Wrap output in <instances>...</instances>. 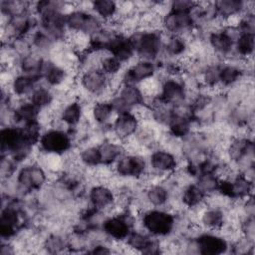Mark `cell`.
<instances>
[{"mask_svg":"<svg viewBox=\"0 0 255 255\" xmlns=\"http://www.w3.org/2000/svg\"><path fill=\"white\" fill-rule=\"evenodd\" d=\"M207 196L208 195L202 191L196 183H193L184 188L181 195V201L186 207L195 208L203 204Z\"/></svg>","mask_w":255,"mask_h":255,"instance_id":"26","label":"cell"},{"mask_svg":"<svg viewBox=\"0 0 255 255\" xmlns=\"http://www.w3.org/2000/svg\"><path fill=\"white\" fill-rule=\"evenodd\" d=\"M80 83L86 92L96 96L102 95L110 87L109 76L100 68H89L83 72L80 77Z\"/></svg>","mask_w":255,"mask_h":255,"instance_id":"8","label":"cell"},{"mask_svg":"<svg viewBox=\"0 0 255 255\" xmlns=\"http://www.w3.org/2000/svg\"><path fill=\"white\" fill-rule=\"evenodd\" d=\"M253 141L245 136L233 137L226 147V153L232 162L239 163L245 158H253Z\"/></svg>","mask_w":255,"mask_h":255,"instance_id":"15","label":"cell"},{"mask_svg":"<svg viewBox=\"0 0 255 255\" xmlns=\"http://www.w3.org/2000/svg\"><path fill=\"white\" fill-rule=\"evenodd\" d=\"M145 160L139 154H123L115 163V172L121 177L139 178L145 172Z\"/></svg>","mask_w":255,"mask_h":255,"instance_id":"6","label":"cell"},{"mask_svg":"<svg viewBox=\"0 0 255 255\" xmlns=\"http://www.w3.org/2000/svg\"><path fill=\"white\" fill-rule=\"evenodd\" d=\"M37 81L38 79L29 75H18L11 83V90L16 97H25L27 95H31L35 89V83Z\"/></svg>","mask_w":255,"mask_h":255,"instance_id":"27","label":"cell"},{"mask_svg":"<svg viewBox=\"0 0 255 255\" xmlns=\"http://www.w3.org/2000/svg\"><path fill=\"white\" fill-rule=\"evenodd\" d=\"M82 115H83L82 105L79 102L74 101L64 107V109L60 113V120L67 126L74 127L80 123L82 119Z\"/></svg>","mask_w":255,"mask_h":255,"instance_id":"31","label":"cell"},{"mask_svg":"<svg viewBox=\"0 0 255 255\" xmlns=\"http://www.w3.org/2000/svg\"><path fill=\"white\" fill-rule=\"evenodd\" d=\"M200 222L209 230H220L225 223L224 212L219 207H208L200 215Z\"/></svg>","mask_w":255,"mask_h":255,"instance_id":"21","label":"cell"},{"mask_svg":"<svg viewBox=\"0 0 255 255\" xmlns=\"http://www.w3.org/2000/svg\"><path fill=\"white\" fill-rule=\"evenodd\" d=\"M134 51L139 59L152 61L156 59L162 48V37L158 30H143L130 37Z\"/></svg>","mask_w":255,"mask_h":255,"instance_id":"1","label":"cell"},{"mask_svg":"<svg viewBox=\"0 0 255 255\" xmlns=\"http://www.w3.org/2000/svg\"><path fill=\"white\" fill-rule=\"evenodd\" d=\"M40 109L36 107L33 103L25 102L18 106L12 113V119L16 124H29L35 121H38L40 115Z\"/></svg>","mask_w":255,"mask_h":255,"instance_id":"23","label":"cell"},{"mask_svg":"<svg viewBox=\"0 0 255 255\" xmlns=\"http://www.w3.org/2000/svg\"><path fill=\"white\" fill-rule=\"evenodd\" d=\"M139 128V120L132 112H125L118 114L117 118L112 124L113 132L120 139L124 140L131 135H134Z\"/></svg>","mask_w":255,"mask_h":255,"instance_id":"13","label":"cell"},{"mask_svg":"<svg viewBox=\"0 0 255 255\" xmlns=\"http://www.w3.org/2000/svg\"><path fill=\"white\" fill-rule=\"evenodd\" d=\"M30 102L33 103L40 110L46 109L54 102V95L50 89L45 87L35 88L30 95Z\"/></svg>","mask_w":255,"mask_h":255,"instance_id":"35","label":"cell"},{"mask_svg":"<svg viewBox=\"0 0 255 255\" xmlns=\"http://www.w3.org/2000/svg\"><path fill=\"white\" fill-rule=\"evenodd\" d=\"M220 65L208 66L202 74V82L208 88H215L219 85Z\"/></svg>","mask_w":255,"mask_h":255,"instance_id":"41","label":"cell"},{"mask_svg":"<svg viewBox=\"0 0 255 255\" xmlns=\"http://www.w3.org/2000/svg\"><path fill=\"white\" fill-rule=\"evenodd\" d=\"M89 199L93 207L98 210H102L115 204L116 195L110 186L100 184L95 185L90 189Z\"/></svg>","mask_w":255,"mask_h":255,"instance_id":"17","label":"cell"},{"mask_svg":"<svg viewBox=\"0 0 255 255\" xmlns=\"http://www.w3.org/2000/svg\"><path fill=\"white\" fill-rule=\"evenodd\" d=\"M243 77V70L237 65H220L219 85L229 87L236 84Z\"/></svg>","mask_w":255,"mask_h":255,"instance_id":"29","label":"cell"},{"mask_svg":"<svg viewBox=\"0 0 255 255\" xmlns=\"http://www.w3.org/2000/svg\"><path fill=\"white\" fill-rule=\"evenodd\" d=\"M208 41L212 49L219 55H229L234 47V37L228 32L227 29H220L211 32Z\"/></svg>","mask_w":255,"mask_h":255,"instance_id":"18","label":"cell"},{"mask_svg":"<svg viewBox=\"0 0 255 255\" xmlns=\"http://www.w3.org/2000/svg\"><path fill=\"white\" fill-rule=\"evenodd\" d=\"M114 112L116 111L112 101L107 100H101L99 102H96L91 109L93 120L100 125L107 124L111 120Z\"/></svg>","mask_w":255,"mask_h":255,"instance_id":"28","label":"cell"},{"mask_svg":"<svg viewBox=\"0 0 255 255\" xmlns=\"http://www.w3.org/2000/svg\"><path fill=\"white\" fill-rule=\"evenodd\" d=\"M53 40L54 39L49 34L41 30V31H37L33 35L32 44L40 50H48L52 46Z\"/></svg>","mask_w":255,"mask_h":255,"instance_id":"42","label":"cell"},{"mask_svg":"<svg viewBox=\"0 0 255 255\" xmlns=\"http://www.w3.org/2000/svg\"><path fill=\"white\" fill-rule=\"evenodd\" d=\"M123 63L112 55L102 57L100 60V69L109 77L116 76L122 69Z\"/></svg>","mask_w":255,"mask_h":255,"instance_id":"40","label":"cell"},{"mask_svg":"<svg viewBox=\"0 0 255 255\" xmlns=\"http://www.w3.org/2000/svg\"><path fill=\"white\" fill-rule=\"evenodd\" d=\"M81 162L88 167H96L101 165V155L98 145L84 147L79 155Z\"/></svg>","mask_w":255,"mask_h":255,"instance_id":"38","label":"cell"},{"mask_svg":"<svg viewBox=\"0 0 255 255\" xmlns=\"http://www.w3.org/2000/svg\"><path fill=\"white\" fill-rule=\"evenodd\" d=\"M194 18L192 13H182L170 10L162 17L161 26L169 35H181L192 28Z\"/></svg>","mask_w":255,"mask_h":255,"instance_id":"11","label":"cell"},{"mask_svg":"<svg viewBox=\"0 0 255 255\" xmlns=\"http://www.w3.org/2000/svg\"><path fill=\"white\" fill-rule=\"evenodd\" d=\"M47 179L44 169L37 164L22 167L17 173V183L22 190L36 191L42 188Z\"/></svg>","mask_w":255,"mask_h":255,"instance_id":"7","label":"cell"},{"mask_svg":"<svg viewBox=\"0 0 255 255\" xmlns=\"http://www.w3.org/2000/svg\"><path fill=\"white\" fill-rule=\"evenodd\" d=\"M195 246L200 254L219 255L226 252L228 243L220 235L213 233H202L196 237Z\"/></svg>","mask_w":255,"mask_h":255,"instance_id":"14","label":"cell"},{"mask_svg":"<svg viewBox=\"0 0 255 255\" xmlns=\"http://www.w3.org/2000/svg\"><path fill=\"white\" fill-rule=\"evenodd\" d=\"M196 177H197L196 179L197 186L202 191H204L207 195L217 191L219 180H220L217 173H214V172L200 173Z\"/></svg>","mask_w":255,"mask_h":255,"instance_id":"36","label":"cell"},{"mask_svg":"<svg viewBox=\"0 0 255 255\" xmlns=\"http://www.w3.org/2000/svg\"><path fill=\"white\" fill-rule=\"evenodd\" d=\"M143 228L153 236H166L170 234L175 225L174 215L166 210H147L141 217Z\"/></svg>","mask_w":255,"mask_h":255,"instance_id":"2","label":"cell"},{"mask_svg":"<svg viewBox=\"0 0 255 255\" xmlns=\"http://www.w3.org/2000/svg\"><path fill=\"white\" fill-rule=\"evenodd\" d=\"M106 51L122 63L128 62L135 53L131 38L122 33L112 34Z\"/></svg>","mask_w":255,"mask_h":255,"instance_id":"10","label":"cell"},{"mask_svg":"<svg viewBox=\"0 0 255 255\" xmlns=\"http://www.w3.org/2000/svg\"><path fill=\"white\" fill-rule=\"evenodd\" d=\"M14 160L8 158H4L2 157L1 160V174L3 178H8L9 176H11V174H13L15 168H14Z\"/></svg>","mask_w":255,"mask_h":255,"instance_id":"45","label":"cell"},{"mask_svg":"<svg viewBox=\"0 0 255 255\" xmlns=\"http://www.w3.org/2000/svg\"><path fill=\"white\" fill-rule=\"evenodd\" d=\"M190 119L191 118L177 115L173 110V115L167 124L169 134L175 138H181L186 136L190 132Z\"/></svg>","mask_w":255,"mask_h":255,"instance_id":"25","label":"cell"},{"mask_svg":"<svg viewBox=\"0 0 255 255\" xmlns=\"http://www.w3.org/2000/svg\"><path fill=\"white\" fill-rule=\"evenodd\" d=\"M186 98V89L184 85L177 80L168 79L160 85L157 99L164 105L179 106L183 104Z\"/></svg>","mask_w":255,"mask_h":255,"instance_id":"12","label":"cell"},{"mask_svg":"<svg viewBox=\"0 0 255 255\" xmlns=\"http://www.w3.org/2000/svg\"><path fill=\"white\" fill-rule=\"evenodd\" d=\"M39 144L41 149L47 154L60 155L71 148L72 138L71 135L64 130L52 128L42 133Z\"/></svg>","mask_w":255,"mask_h":255,"instance_id":"4","label":"cell"},{"mask_svg":"<svg viewBox=\"0 0 255 255\" xmlns=\"http://www.w3.org/2000/svg\"><path fill=\"white\" fill-rule=\"evenodd\" d=\"M96 14L105 21H111L118 13V4L112 0H96L91 3Z\"/></svg>","mask_w":255,"mask_h":255,"instance_id":"32","label":"cell"},{"mask_svg":"<svg viewBox=\"0 0 255 255\" xmlns=\"http://www.w3.org/2000/svg\"><path fill=\"white\" fill-rule=\"evenodd\" d=\"M238 30H240L239 33H253L254 34V28H255V18L253 12H247L242 18L239 19Z\"/></svg>","mask_w":255,"mask_h":255,"instance_id":"43","label":"cell"},{"mask_svg":"<svg viewBox=\"0 0 255 255\" xmlns=\"http://www.w3.org/2000/svg\"><path fill=\"white\" fill-rule=\"evenodd\" d=\"M156 67L152 61L139 59L131 65L123 75L122 85H136L141 84L146 80L154 77Z\"/></svg>","mask_w":255,"mask_h":255,"instance_id":"9","label":"cell"},{"mask_svg":"<svg viewBox=\"0 0 255 255\" xmlns=\"http://www.w3.org/2000/svg\"><path fill=\"white\" fill-rule=\"evenodd\" d=\"M111 252H112V250H110L109 247H107L105 245H96L94 247V249L92 250V253H94V254H108Z\"/></svg>","mask_w":255,"mask_h":255,"instance_id":"46","label":"cell"},{"mask_svg":"<svg viewBox=\"0 0 255 255\" xmlns=\"http://www.w3.org/2000/svg\"><path fill=\"white\" fill-rule=\"evenodd\" d=\"M149 163L152 169L157 173L166 174L172 172L177 167L175 155L165 149H157L149 156Z\"/></svg>","mask_w":255,"mask_h":255,"instance_id":"16","label":"cell"},{"mask_svg":"<svg viewBox=\"0 0 255 255\" xmlns=\"http://www.w3.org/2000/svg\"><path fill=\"white\" fill-rule=\"evenodd\" d=\"M66 26L73 33L92 36L102 29L98 17L84 10H72L66 14Z\"/></svg>","mask_w":255,"mask_h":255,"instance_id":"3","label":"cell"},{"mask_svg":"<svg viewBox=\"0 0 255 255\" xmlns=\"http://www.w3.org/2000/svg\"><path fill=\"white\" fill-rule=\"evenodd\" d=\"M236 53L244 58L252 56L254 51V34L253 33H239L234 42Z\"/></svg>","mask_w":255,"mask_h":255,"instance_id":"34","label":"cell"},{"mask_svg":"<svg viewBox=\"0 0 255 255\" xmlns=\"http://www.w3.org/2000/svg\"><path fill=\"white\" fill-rule=\"evenodd\" d=\"M165 52L169 56H181L187 49V43L181 35H169L163 45Z\"/></svg>","mask_w":255,"mask_h":255,"instance_id":"37","label":"cell"},{"mask_svg":"<svg viewBox=\"0 0 255 255\" xmlns=\"http://www.w3.org/2000/svg\"><path fill=\"white\" fill-rule=\"evenodd\" d=\"M66 77L67 73L62 67L50 61L43 62L41 69V78L45 79L48 85L54 87L59 86L66 80Z\"/></svg>","mask_w":255,"mask_h":255,"instance_id":"22","label":"cell"},{"mask_svg":"<svg viewBox=\"0 0 255 255\" xmlns=\"http://www.w3.org/2000/svg\"><path fill=\"white\" fill-rule=\"evenodd\" d=\"M145 197L148 203L155 207L164 206L169 199V192L161 184H151L146 188Z\"/></svg>","mask_w":255,"mask_h":255,"instance_id":"30","label":"cell"},{"mask_svg":"<svg viewBox=\"0 0 255 255\" xmlns=\"http://www.w3.org/2000/svg\"><path fill=\"white\" fill-rule=\"evenodd\" d=\"M1 11L4 16L12 18L27 14L28 3L23 1H1Z\"/></svg>","mask_w":255,"mask_h":255,"instance_id":"39","label":"cell"},{"mask_svg":"<svg viewBox=\"0 0 255 255\" xmlns=\"http://www.w3.org/2000/svg\"><path fill=\"white\" fill-rule=\"evenodd\" d=\"M132 224V219L129 214L121 213L105 219L102 224V229L111 239L124 241L129 235Z\"/></svg>","mask_w":255,"mask_h":255,"instance_id":"5","label":"cell"},{"mask_svg":"<svg viewBox=\"0 0 255 255\" xmlns=\"http://www.w3.org/2000/svg\"><path fill=\"white\" fill-rule=\"evenodd\" d=\"M101 155V165L115 164L117 160L124 154V148L121 144L112 141H106L98 145Z\"/></svg>","mask_w":255,"mask_h":255,"instance_id":"24","label":"cell"},{"mask_svg":"<svg viewBox=\"0 0 255 255\" xmlns=\"http://www.w3.org/2000/svg\"><path fill=\"white\" fill-rule=\"evenodd\" d=\"M19 226V211L13 206H7L2 209L0 217V232L2 238H10Z\"/></svg>","mask_w":255,"mask_h":255,"instance_id":"20","label":"cell"},{"mask_svg":"<svg viewBox=\"0 0 255 255\" xmlns=\"http://www.w3.org/2000/svg\"><path fill=\"white\" fill-rule=\"evenodd\" d=\"M152 241L153 240L148 235L138 231L130 232L126 239V243L128 249L140 253H143Z\"/></svg>","mask_w":255,"mask_h":255,"instance_id":"33","label":"cell"},{"mask_svg":"<svg viewBox=\"0 0 255 255\" xmlns=\"http://www.w3.org/2000/svg\"><path fill=\"white\" fill-rule=\"evenodd\" d=\"M244 2L239 0H219L212 4L214 15L223 21L238 16L245 8Z\"/></svg>","mask_w":255,"mask_h":255,"instance_id":"19","label":"cell"},{"mask_svg":"<svg viewBox=\"0 0 255 255\" xmlns=\"http://www.w3.org/2000/svg\"><path fill=\"white\" fill-rule=\"evenodd\" d=\"M198 3L189 0H177L170 3V10L182 12V13H193L197 8Z\"/></svg>","mask_w":255,"mask_h":255,"instance_id":"44","label":"cell"}]
</instances>
